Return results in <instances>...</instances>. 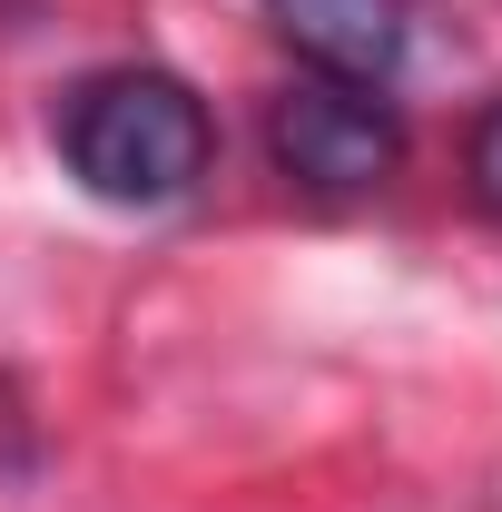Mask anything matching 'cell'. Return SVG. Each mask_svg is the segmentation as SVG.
Here are the masks:
<instances>
[{"label":"cell","instance_id":"obj_1","mask_svg":"<svg viewBox=\"0 0 502 512\" xmlns=\"http://www.w3.org/2000/svg\"><path fill=\"white\" fill-rule=\"evenodd\" d=\"M60 158L109 207H178L217 168V119L178 69H89L60 99Z\"/></svg>","mask_w":502,"mask_h":512},{"label":"cell","instance_id":"obj_2","mask_svg":"<svg viewBox=\"0 0 502 512\" xmlns=\"http://www.w3.org/2000/svg\"><path fill=\"white\" fill-rule=\"evenodd\" d=\"M266 148L276 168L315 197H355V188H384L394 158H404V119L384 109L375 89L355 79H296L276 109H266Z\"/></svg>","mask_w":502,"mask_h":512},{"label":"cell","instance_id":"obj_3","mask_svg":"<svg viewBox=\"0 0 502 512\" xmlns=\"http://www.w3.org/2000/svg\"><path fill=\"white\" fill-rule=\"evenodd\" d=\"M266 20L296 40V60L355 89H384L414 50V0H266Z\"/></svg>","mask_w":502,"mask_h":512},{"label":"cell","instance_id":"obj_4","mask_svg":"<svg viewBox=\"0 0 502 512\" xmlns=\"http://www.w3.org/2000/svg\"><path fill=\"white\" fill-rule=\"evenodd\" d=\"M463 178H473V197L502 217V99L473 119V148H463Z\"/></svg>","mask_w":502,"mask_h":512}]
</instances>
